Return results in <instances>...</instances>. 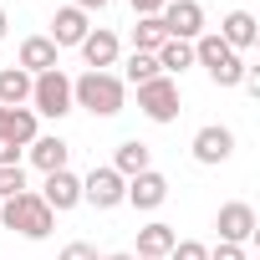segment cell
I'll use <instances>...</instances> for the list:
<instances>
[{"label":"cell","instance_id":"4dcf8cb0","mask_svg":"<svg viewBox=\"0 0 260 260\" xmlns=\"http://www.w3.org/2000/svg\"><path fill=\"white\" fill-rule=\"evenodd\" d=\"M6 26H11V21H6V11H0V41H6Z\"/></svg>","mask_w":260,"mask_h":260},{"label":"cell","instance_id":"5bb4252c","mask_svg":"<svg viewBox=\"0 0 260 260\" xmlns=\"http://www.w3.org/2000/svg\"><path fill=\"white\" fill-rule=\"evenodd\" d=\"M21 72H26V77L56 72V46H51L46 36H26V41H21Z\"/></svg>","mask_w":260,"mask_h":260},{"label":"cell","instance_id":"7a4b0ae2","mask_svg":"<svg viewBox=\"0 0 260 260\" xmlns=\"http://www.w3.org/2000/svg\"><path fill=\"white\" fill-rule=\"evenodd\" d=\"M72 107H87L97 117H117L122 112V82L112 72H82L72 82Z\"/></svg>","mask_w":260,"mask_h":260},{"label":"cell","instance_id":"30bf717a","mask_svg":"<svg viewBox=\"0 0 260 260\" xmlns=\"http://www.w3.org/2000/svg\"><path fill=\"white\" fill-rule=\"evenodd\" d=\"M41 199H46V209H51V214H67V209H77V204H82V179H77V174H67V169H56V174H46Z\"/></svg>","mask_w":260,"mask_h":260},{"label":"cell","instance_id":"e0dca14e","mask_svg":"<svg viewBox=\"0 0 260 260\" xmlns=\"http://www.w3.org/2000/svg\"><path fill=\"white\" fill-rule=\"evenodd\" d=\"M143 169H153V153H148V143H138V138H127V143H117V158H112V174H122V179H133V174H143Z\"/></svg>","mask_w":260,"mask_h":260},{"label":"cell","instance_id":"d6986e66","mask_svg":"<svg viewBox=\"0 0 260 260\" xmlns=\"http://www.w3.org/2000/svg\"><path fill=\"white\" fill-rule=\"evenodd\" d=\"M31 82H36V77H26L21 67H6V72H0V107L31 102Z\"/></svg>","mask_w":260,"mask_h":260},{"label":"cell","instance_id":"8fae6325","mask_svg":"<svg viewBox=\"0 0 260 260\" xmlns=\"http://www.w3.org/2000/svg\"><path fill=\"white\" fill-rule=\"evenodd\" d=\"M230 153H235V133H230V127L209 122V127L194 133V158H199V164H224Z\"/></svg>","mask_w":260,"mask_h":260},{"label":"cell","instance_id":"ac0fdd59","mask_svg":"<svg viewBox=\"0 0 260 260\" xmlns=\"http://www.w3.org/2000/svg\"><path fill=\"white\" fill-rule=\"evenodd\" d=\"M174 245H179L174 224H143V230H138V255H148V260H164Z\"/></svg>","mask_w":260,"mask_h":260},{"label":"cell","instance_id":"4316f807","mask_svg":"<svg viewBox=\"0 0 260 260\" xmlns=\"http://www.w3.org/2000/svg\"><path fill=\"white\" fill-rule=\"evenodd\" d=\"M61 260H97V250H92L87 240H77V245H67V250H61Z\"/></svg>","mask_w":260,"mask_h":260},{"label":"cell","instance_id":"5b68a950","mask_svg":"<svg viewBox=\"0 0 260 260\" xmlns=\"http://www.w3.org/2000/svg\"><path fill=\"white\" fill-rule=\"evenodd\" d=\"M158 21H164L169 41H199L204 36V6L199 0H169V6L158 11Z\"/></svg>","mask_w":260,"mask_h":260},{"label":"cell","instance_id":"484cf974","mask_svg":"<svg viewBox=\"0 0 260 260\" xmlns=\"http://www.w3.org/2000/svg\"><path fill=\"white\" fill-rule=\"evenodd\" d=\"M209 260H245V245H224V240H219V245L209 250Z\"/></svg>","mask_w":260,"mask_h":260},{"label":"cell","instance_id":"4fadbf2b","mask_svg":"<svg viewBox=\"0 0 260 260\" xmlns=\"http://www.w3.org/2000/svg\"><path fill=\"white\" fill-rule=\"evenodd\" d=\"M0 138H11L16 148H31L41 133H36V112L31 107H0Z\"/></svg>","mask_w":260,"mask_h":260},{"label":"cell","instance_id":"7c38bea8","mask_svg":"<svg viewBox=\"0 0 260 260\" xmlns=\"http://www.w3.org/2000/svg\"><path fill=\"white\" fill-rule=\"evenodd\" d=\"M92 26H87V11H77V6H61L56 16H51V46L61 51V46H82V36H87Z\"/></svg>","mask_w":260,"mask_h":260},{"label":"cell","instance_id":"603a6c76","mask_svg":"<svg viewBox=\"0 0 260 260\" xmlns=\"http://www.w3.org/2000/svg\"><path fill=\"white\" fill-rule=\"evenodd\" d=\"M122 72H127V82H133V87H143V82L164 77V72H158V61H153L148 51H133V56H127V67H122Z\"/></svg>","mask_w":260,"mask_h":260},{"label":"cell","instance_id":"44dd1931","mask_svg":"<svg viewBox=\"0 0 260 260\" xmlns=\"http://www.w3.org/2000/svg\"><path fill=\"white\" fill-rule=\"evenodd\" d=\"M153 61H158L164 77H169V72H184V67H194V41H164V46L153 51Z\"/></svg>","mask_w":260,"mask_h":260},{"label":"cell","instance_id":"7402d4cb","mask_svg":"<svg viewBox=\"0 0 260 260\" xmlns=\"http://www.w3.org/2000/svg\"><path fill=\"white\" fill-rule=\"evenodd\" d=\"M164 41H169V36H164V21H158V16H138V26H133V51H148V56H153Z\"/></svg>","mask_w":260,"mask_h":260},{"label":"cell","instance_id":"1f68e13d","mask_svg":"<svg viewBox=\"0 0 260 260\" xmlns=\"http://www.w3.org/2000/svg\"><path fill=\"white\" fill-rule=\"evenodd\" d=\"M107 260H133V255H107Z\"/></svg>","mask_w":260,"mask_h":260},{"label":"cell","instance_id":"52a82bcc","mask_svg":"<svg viewBox=\"0 0 260 260\" xmlns=\"http://www.w3.org/2000/svg\"><path fill=\"white\" fill-rule=\"evenodd\" d=\"M122 189H127V179L112 174V169H92V174L82 179V199H87L92 209H117V204H122Z\"/></svg>","mask_w":260,"mask_h":260},{"label":"cell","instance_id":"f1b7e54d","mask_svg":"<svg viewBox=\"0 0 260 260\" xmlns=\"http://www.w3.org/2000/svg\"><path fill=\"white\" fill-rule=\"evenodd\" d=\"M127 6H133V11H138V16H158V11H164V6H169V0H127Z\"/></svg>","mask_w":260,"mask_h":260},{"label":"cell","instance_id":"ba28073f","mask_svg":"<svg viewBox=\"0 0 260 260\" xmlns=\"http://www.w3.org/2000/svg\"><path fill=\"white\" fill-rule=\"evenodd\" d=\"M214 230H219V240H224V245H250V240H255V209H250L245 199H235V204H219V219H214Z\"/></svg>","mask_w":260,"mask_h":260},{"label":"cell","instance_id":"9a60e30c","mask_svg":"<svg viewBox=\"0 0 260 260\" xmlns=\"http://www.w3.org/2000/svg\"><path fill=\"white\" fill-rule=\"evenodd\" d=\"M219 41H224L230 51H250V46H255V16H250V11H230L224 26H219Z\"/></svg>","mask_w":260,"mask_h":260},{"label":"cell","instance_id":"83f0119b","mask_svg":"<svg viewBox=\"0 0 260 260\" xmlns=\"http://www.w3.org/2000/svg\"><path fill=\"white\" fill-rule=\"evenodd\" d=\"M11 164H21V148L11 138H0V169H11Z\"/></svg>","mask_w":260,"mask_h":260},{"label":"cell","instance_id":"d4e9b609","mask_svg":"<svg viewBox=\"0 0 260 260\" xmlns=\"http://www.w3.org/2000/svg\"><path fill=\"white\" fill-rule=\"evenodd\" d=\"M169 255H174V260H209V250H204L199 240H179V245H174Z\"/></svg>","mask_w":260,"mask_h":260},{"label":"cell","instance_id":"277c9868","mask_svg":"<svg viewBox=\"0 0 260 260\" xmlns=\"http://www.w3.org/2000/svg\"><path fill=\"white\" fill-rule=\"evenodd\" d=\"M31 112H41V117H67L72 112V77L56 67V72H41L36 82H31Z\"/></svg>","mask_w":260,"mask_h":260},{"label":"cell","instance_id":"3957f363","mask_svg":"<svg viewBox=\"0 0 260 260\" xmlns=\"http://www.w3.org/2000/svg\"><path fill=\"white\" fill-rule=\"evenodd\" d=\"M194 61L214 77V87H240V77H245L240 51H230V46L219 41V31H204V36L194 41Z\"/></svg>","mask_w":260,"mask_h":260},{"label":"cell","instance_id":"9c48e42d","mask_svg":"<svg viewBox=\"0 0 260 260\" xmlns=\"http://www.w3.org/2000/svg\"><path fill=\"white\" fill-rule=\"evenodd\" d=\"M122 199L133 204V209H158V204L169 199V179H164L158 169H143V174H133V179H127Z\"/></svg>","mask_w":260,"mask_h":260},{"label":"cell","instance_id":"d6a6232c","mask_svg":"<svg viewBox=\"0 0 260 260\" xmlns=\"http://www.w3.org/2000/svg\"><path fill=\"white\" fill-rule=\"evenodd\" d=\"M133 260H148V255H133Z\"/></svg>","mask_w":260,"mask_h":260},{"label":"cell","instance_id":"f546056e","mask_svg":"<svg viewBox=\"0 0 260 260\" xmlns=\"http://www.w3.org/2000/svg\"><path fill=\"white\" fill-rule=\"evenodd\" d=\"M107 0H77V11H102Z\"/></svg>","mask_w":260,"mask_h":260},{"label":"cell","instance_id":"ffe728a7","mask_svg":"<svg viewBox=\"0 0 260 260\" xmlns=\"http://www.w3.org/2000/svg\"><path fill=\"white\" fill-rule=\"evenodd\" d=\"M67 153H72V148H67L61 138H36V143H31V164H36L41 174H56V169H67Z\"/></svg>","mask_w":260,"mask_h":260},{"label":"cell","instance_id":"cb8c5ba5","mask_svg":"<svg viewBox=\"0 0 260 260\" xmlns=\"http://www.w3.org/2000/svg\"><path fill=\"white\" fill-rule=\"evenodd\" d=\"M16 194H26V169L21 164L0 169V199H16Z\"/></svg>","mask_w":260,"mask_h":260},{"label":"cell","instance_id":"6da1fadb","mask_svg":"<svg viewBox=\"0 0 260 260\" xmlns=\"http://www.w3.org/2000/svg\"><path fill=\"white\" fill-rule=\"evenodd\" d=\"M0 224L6 230H16V235H26V240H46L51 230H56V214L46 209V199L41 194H16V199H0Z\"/></svg>","mask_w":260,"mask_h":260},{"label":"cell","instance_id":"2e32d148","mask_svg":"<svg viewBox=\"0 0 260 260\" xmlns=\"http://www.w3.org/2000/svg\"><path fill=\"white\" fill-rule=\"evenodd\" d=\"M82 56H87L92 72H107V67L117 61V36H112V31H87V36H82Z\"/></svg>","mask_w":260,"mask_h":260},{"label":"cell","instance_id":"8992f818","mask_svg":"<svg viewBox=\"0 0 260 260\" xmlns=\"http://www.w3.org/2000/svg\"><path fill=\"white\" fill-rule=\"evenodd\" d=\"M138 107L153 117V122H174L179 117V82L174 77H153L138 87Z\"/></svg>","mask_w":260,"mask_h":260}]
</instances>
